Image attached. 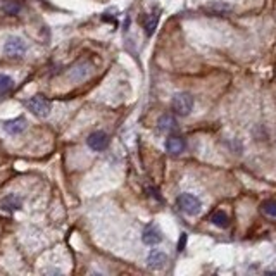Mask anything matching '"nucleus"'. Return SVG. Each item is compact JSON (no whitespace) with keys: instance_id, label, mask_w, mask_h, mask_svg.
Instances as JSON below:
<instances>
[{"instance_id":"2","label":"nucleus","mask_w":276,"mask_h":276,"mask_svg":"<svg viewBox=\"0 0 276 276\" xmlns=\"http://www.w3.org/2000/svg\"><path fill=\"white\" fill-rule=\"evenodd\" d=\"M173 111L178 114V116H188L194 109V97L187 91H181V94H176L173 97Z\"/></svg>"},{"instance_id":"8","label":"nucleus","mask_w":276,"mask_h":276,"mask_svg":"<svg viewBox=\"0 0 276 276\" xmlns=\"http://www.w3.org/2000/svg\"><path fill=\"white\" fill-rule=\"evenodd\" d=\"M166 262H168V256L161 251H152L147 257V264H148V268H152V269L164 268Z\"/></svg>"},{"instance_id":"14","label":"nucleus","mask_w":276,"mask_h":276,"mask_svg":"<svg viewBox=\"0 0 276 276\" xmlns=\"http://www.w3.org/2000/svg\"><path fill=\"white\" fill-rule=\"evenodd\" d=\"M2 207L7 209V211H17L21 207V199L17 195H7L2 200Z\"/></svg>"},{"instance_id":"3","label":"nucleus","mask_w":276,"mask_h":276,"mask_svg":"<svg viewBox=\"0 0 276 276\" xmlns=\"http://www.w3.org/2000/svg\"><path fill=\"white\" fill-rule=\"evenodd\" d=\"M176 204L183 212L188 214V216H197V214L200 212V209H202L200 200L192 194H181L176 199Z\"/></svg>"},{"instance_id":"11","label":"nucleus","mask_w":276,"mask_h":276,"mask_svg":"<svg viewBox=\"0 0 276 276\" xmlns=\"http://www.w3.org/2000/svg\"><path fill=\"white\" fill-rule=\"evenodd\" d=\"M0 9H2L4 14L17 16L21 12V9H23V6H21V2H17V0H2Z\"/></svg>"},{"instance_id":"4","label":"nucleus","mask_w":276,"mask_h":276,"mask_svg":"<svg viewBox=\"0 0 276 276\" xmlns=\"http://www.w3.org/2000/svg\"><path fill=\"white\" fill-rule=\"evenodd\" d=\"M26 52V43L19 37H9L4 43V54L7 57H21Z\"/></svg>"},{"instance_id":"9","label":"nucleus","mask_w":276,"mask_h":276,"mask_svg":"<svg viewBox=\"0 0 276 276\" xmlns=\"http://www.w3.org/2000/svg\"><path fill=\"white\" fill-rule=\"evenodd\" d=\"M166 150L173 156L181 154V152L185 150V140L181 137H176V135H174V137H169L166 140Z\"/></svg>"},{"instance_id":"18","label":"nucleus","mask_w":276,"mask_h":276,"mask_svg":"<svg viewBox=\"0 0 276 276\" xmlns=\"http://www.w3.org/2000/svg\"><path fill=\"white\" fill-rule=\"evenodd\" d=\"M185 243H187V235L181 233V238H179V242H178V251H183V249H185Z\"/></svg>"},{"instance_id":"16","label":"nucleus","mask_w":276,"mask_h":276,"mask_svg":"<svg viewBox=\"0 0 276 276\" xmlns=\"http://www.w3.org/2000/svg\"><path fill=\"white\" fill-rule=\"evenodd\" d=\"M12 88H14V80L7 74H0V95L9 94Z\"/></svg>"},{"instance_id":"1","label":"nucleus","mask_w":276,"mask_h":276,"mask_svg":"<svg viewBox=\"0 0 276 276\" xmlns=\"http://www.w3.org/2000/svg\"><path fill=\"white\" fill-rule=\"evenodd\" d=\"M24 106L28 111H32L35 116L38 117H47L52 111V104L50 100L43 95H33L32 99L24 100Z\"/></svg>"},{"instance_id":"13","label":"nucleus","mask_w":276,"mask_h":276,"mask_svg":"<svg viewBox=\"0 0 276 276\" xmlns=\"http://www.w3.org/2000/svg\"><path fill=\"white\" fill-rule=\"evenodd\" d=\"M211 223H212L214 226H218V228H226L228 225H230V218H228V214H226V212L216 211V212H212Z\"/></svg>"},{"instance_id":"5","label":"nucleus","mask_w":276,"mask_h":276,"mask_svg":"<svg viewBox=\"0 0 276 276\" xmlns=\"http://www.w3.org/2000/svg\"><path fill=\"white\" fill-rule=\"evenodd\" d=\"M109 142H111V140H109V135L106 133V131H94V133H90L88 138H86L88 147L95 152L106 150V148L109 147Z\"/></svg>"},{"instance_id":"15","label":"nucleus","mask_w":276,"mask_h":276,"mask_svg":"<svg viewBox=\"0 0 276 276\" xmlns=\"http://www.w3.org/2000/svg\"><path fill=\"white\" fill-rule=\"evenodd\" d=\"M205 9H207V11L211 12V14H214V16H221V14H226V12L231 11V7L228 6V4H221V2H214V4L207 6Z\"/></svg>"},{"instance_id":"12","label":"nucleus","mask_w":276,"mask_h":276,"mask_svg":"<svg viewBox=\"0 0 276 276\" xmlns=\"http://www.w3.org/2000/svg\"><path fill=\"white\" fill-rule=\"evenodd\" d=\"M157 21H159V14H156V12H152V14H147L145 23H143V28H145L147 37L154 35L156 28H157Z\"/></svg>"},{"instance_id":"10","label":"nucleus","mask_w":276,"mask_h":276,"mask_svg":"<svg viewBox=\"0 0 276 276\" xmlns=\"http://www.w3.org/2000/svg\"><path fill=\"white\" fill-rule=\"evenodd\" d=\"M157 125H159V130L164 131V133H173V131L178 130V121L171 114H163L157 121Z\"/></svg>"},{"instance_id":"6","label":"nucleus","mask_w":276,"mask_h":276,"mask_svg":"<svg viewBox=\"0 0 276 276\" xmlns=\"http://www.w3.org/2000/svg\"><path fill=\"white\" fill-rule=\"evenodd\" d=\"M142 240L145 245H157L163 242V233H161V230L156 225H148L145 230H143Z\"/></svg>"},{"instance_id":"7","label":"nucleus","mask_w":276,"mask_h":276,"mask_svg":"<svg viewBox=\"0 0 276 276\" xmlns=\"http://www.w3.org/2000/svg\"><path fill=\"white\" fill-rule=\"evenodd\" d=\"M2 128L9 135H19L26 130V119L24 117H14V119H7L2 122Z\"/></svg>"},{"instance_id":"17","label":"nucleus","mask_w":276,"mask_h":276,"mask_svg":"<svg viewBox=\"0 0 276 276\" xmlns=\"http://www.w3.org/2000/svg\"><path fill=\"white\" fill-rule=\"evenodd\" d=\"M261 207H262V212H264L266 216L276 218V200H266Z\"/></svg>"}]
</instances>
